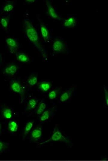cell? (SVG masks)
<instances>
[{"label": "cell", "mask_w": 108, "mask_h": 161, "mask_svg": "<svg viewBox=\"0 0 108 161\" xmlns=\"http://www.w3.org/2000/svg\"><path fill=\"white\" fill-rule=\"evenodd\" d=\"M75 88V87L71 88L70 89L66 91L63 92L62 94H61V97H60V100H61V102H65L67 101L71 97V96H72V93H74V91Z\"/></svg>", "instance_id": "cell-11"}, {"label": "cell", "mask_w": 108, "mask_h": 161, "mask_svg": "<svg viewBox=\"0 0 108 161\" xmlns=\"http://www.w3.org/2000/svg\"><path fill=\"white\" fill-rule=\"evenodd\" d=\"M55 108H56V107H52V108H50L45 111H44L42 113V114L41 115V116L39 118L40 121L43 122V121H45L47 119H48L54 114V111L55 110Z\"/></svg>", "instance_id": "cell-9"}, {"label": "cell", "mask_w": 108, "mask_h": 161, "mask_svg": "<svg viewBox=\"0 0 108 161\" xmlns=\"http://www.w3.org/2000/svg\"><path fill=\"white\" fill-rule=\"evenodd\" d=\"M104 90H105V101L107 105H108V91L107 88L104 87Z\"/></svg>", "instance_id": "cell-25"}, {"label": "cell", "mask_w": 108, "mask_h": 161, "mask_svg": "<svg viewBox=\"0 0 108 161\" xmlns=\"http://www.w3.org/2000/svg\"><path fill=\"white\" fill-rule=\"evenodd\" d=\"M25 2H27L28 4H32V3H34V2H35V0H25Z\"/></svg>", "instance_id": "cell-26"}, {"label": "cell", "mask_w": 108, "mask_h": 161, "mask_svg": "<svg viewBox=\"0 0 108 161\" xmlns=\"http://www.w3.org/2000/svg\"><path fill=\"white\" fill-rule=\"evenodd\" d=\"M27 82L31 86H33L35 85L38 83L37 76L34 75V74H32L28 77V79L27 80Z\"/></svg>", "instance_id": "cell-22"}, {"label": "cell", "mask_w": 108, "mask_h": 161, "mask_svg": "<svg viewBox=\"0 0 108 161\" xmlns=\"http://www.w3.org/2000/svg\"><path fill=\"white\" fill-rule=\"evenodd\" d=\"M40 27H41V32L42 38L45 42H48L50 38L49 32L46 28V26L44 25V24L41 21H40Z\"/></svg>", "instance_id": "cell-10"}, {"label": "cell", "mask_w": 108, "mask_h": 161, "mask_svg": "<svg viewBox=\"0 0 108 161\" xmlns=\"http://www.w3.org/2000/svg\"><path fill=\"white\" fill-rule=\"evenodd\" d=\"M8 131L14 133L18 131V125L14 121H10L8 122Z\"/></svg>", "instance_id": "cell-16"}, {"label": "cell", "mask_w": 108, "mask_h": 161, "mask_svg": "<svg viewBox=\"0 0 108 161\" xmlns=\"http://www.w3.org/2000/svg\"><path fill=\"white\" fill-rule=\"evenodd\" d=\"M8 144L0 141V154L2 153L5 150L8 148Z\"/></svg>", "instance_id": "cell-24"}, {"label": "cell", "mask_w": 108, "mask_h": 161, "mask_svg": "<svg viewBox=\"0 0 108 161\" xmlns=\"http://www.w3.org/2000/svg\"><path fill=\"white\" fill-rule=\"evenodd\" d=\"M2 115L5 119H10L13 117V111L10 108L4 107L2 109Z\"/></svg>", "instance_id": "cell-15"}, {"label": "cell", "mask_w": 108, "mask_h": 161, "mask_svg": "<svg viewBox=\"0 0 108 161\" xmlns=\"http://www.w3.org/2000/svg\"><path fill=\"white\" fill-rule=\"evenodd\" d=\"M10 88L13 91L20 94L22 102L25 98V89L21 85L20 82L16 80H11L10 82Z\"/></svg>", "instance_id": "cell-3"}, {"label": "cell", "mask_w": 108, "mask_h": 161, "mask_svg": "<svg viewBox=\"0 0 108 161\" xmlns=\"http://www.w3.org/2000/svg\"><path fill=\"white\" fill-rule=\"evenodd\" d=\"M1 133V123H0V134Z\"/></svg>", "instance_id": "cell-28"}, {"label": "cell", "mask_w": 108, "mask_h": 161, "mask_svg": "<svg viewBox=\"0 0 108 161\" xmlns=\"http://www.w3.org/2000/svg\"><path fill=\"white\" fill-rule=\"evenodd\" d=\"M45 2H46V6H47V8H48L47 14L50 17H51L55 19H58V20H60V21L64 20L62 18L57 14V13H56L54 8L53 7L50 1L46 0Z\"/></svg>", "instance_id": "cell-5"}, {"label": "cell", "mask_w": 108, "mask_h": 161, "mask_svg": "<svg viewBox=\"0 0 108 161\" xmlns=\"http://www.w3.org/2000/svg\"><path fill=\"white\" fill-rule=\"evenodd\" d=\"M16 59L22 63H26L30 62V58L28 56L24 53L22 52H16Z\"/></svg>", "instance_id": "cell-13"}, {"label": "cell", "mask_w": 108, "mask_h": 161, "mask_svg": "<svg viewBox=\"0 0 108 161\" xmlns=\"http://www.w3.org/2000/svg\"><path fill=\"white\" fill-rule=\"evenodd\" d=\"M77 21L74 17H71L68 19L65 20L63 22V26L67 28H73L76 26Z\"/></svg>", "instance_id": "cell-14"}, {"label": "cell", "mask_w": 108, "mask_h": 161, "mask_svg": "<svg viewBox=\"0 0 108 161\" xmlns=\"http://www.w3.org/2000/svg\"><path fill=\"white\" fill-rule=\"evenodd\" d=\"M38 104V100L35 99H31L27 103V105L26 107V111H30L34 109Z\"/></svg>", "instance_id": "cell-17"}, {"label": "cell", "mask_w": 108, "mask_h": 161, "mask_svg": "<svg viewBox=\"0 0 108 161\" xmlns=\"http://www.w3.org/2000/svg\"><path fill=\"white\" fill-rule=\"evenodd\" d=\"M38 88L42 92H46L48 91L52 86V83L49 82L47 81H43L38 83Z\"/></svg>", "instance_id": "cell-12"}, {"label": "cell", "mask_w": 108, "mask_h": 161, "mask_svg": "<svg viewBox=\"0 0 108 161\" xmlns=\"http://www.w3.org/2000/svg\"><path fill=\"white\" fill-rule=\"evenodd\" d=\"M61 88H62L61 87H59V88H55L54 90H53L51 91H50L49 93V94H48L49 99H51V100L55 99L58 96V94H59V93H60Z\"/></svg>", "instance_id": "cell-18"}, {"label": "cell", "mask_w": 108, "mask_h": 161, "mask_svg": "<svg viewBox=\"0 0 108 161\" xmlns=\"http://www.w3.org/2000/svg\"><path fill=\"white\" fill-rule=\"evenodd\" d=\"M18 69V66L14 64L11 63L7 66L4 69V73L8 76H14Z\"/></svg>", "instance_id": "cell-8"}, {"label": "cell", "mask_w": 108, "mask_h": 161, "mask_svg": "<svg viewBox=\"0 0 108 161\" xmlns=\"http://www.w3.org/2000/svg\"><path fill=\"white\" fill-rule=\"evenodd\" d=\"M42 136V127L39 125L34 129L31 133V139L33 141H37Z\"/></svg>", "instance_id": "cell-7"}, {"label": "cell", "mask_w": 108, "mask_h": 161, "mask_svg": "<svg viewBox=\"0 0 108 161\" xmlns=\"http://www.w3.org/2000/svg\"><path fill=\"white\" fill-rule=\"evenodd\" d=\"M10 22V16H5V17H3L0 20V22L1 25L2 26V27L5 29H7L8 28V25Z\"/></svg>", "instance_id": "cell-23"}, {"label": "cell", "mask_w": 108, "mask_h": 161, "mask_svg": "<svg viewBox=\"0 0 108 161\" xmlns=\"http://www.w3.org/2000/svg\"><path fill=\"white\" fill-rule=\"evenodd\" d=\"M52 141H60V142H65L66 144H68L69 145L71 146V142L69 139L68 138L65 137L61 133V132L60 131L59 128H58L57 126H55L54 130L53 131V134L51 136V137L46 141L42 143H40V144H44L49 142H52Z\"/></svg>", "instance_id": "cell-2"}, {"label": "cell", "mask_w": 108, "mask_h": 161, "mask_svg": "<svg viewBox=\"0 0 108 161\" xmlns=\"http://www.w3.org/2000/svg\"><path fill=\"white\" fill-rule=\"evenodd\" d=\"M24 29L27 36L30 39V41L38 49L39 52L42 55L43 58L46 59L47 56L46 52L45 51L42 46L40 43L39 36L36 29L30 21L25 20L24 21Z\"/></svg>", "instance_id": "cell-1"}, {"label": "cell", "mask_w": 108, "mask_h": 161, "mask_svg": "<svg viewBox=\"0 0 108 161\" xmlns=\"http://www.w3.org/2000/svg\"><path fill=\"white\" fill-rule=\"evenodd\" d=\"M1 60H2V57H1V55L0 54V63L1 62Z\"/></svg>", "instance_id": "cell-27"}, {"label": "cell", "mask_w": 108, "mask_h": 161, "mask_svg": "<svg viewBox=\"0 0 108 161\" xmlns=\"http://www.w3.org/2000/svg\"><path fill=\"white\" fill-rule=\"evenodd\" d=\"M52 48L54 54L58 53H63L66 50L65 45L60 39H55L54 40Z\"/></svg>", "instance_id": "cell-4"}, {"label": "cell", "mask_w": 108, "mask_h": 161, "mask_svg": "<svg viewBox=\"0 0 108 161\" xmlns=\"http://www.w3.org/2000/svg\"><path fill=\"white\" fill-rule=\"evenodd\" d=\"M34 121H29L26 124V125L25 127V129H24V134H23V139H25V138L27 136V135L28 134V133L31 131V128H32L33 125H34Z\"/></svg>", "instance_id": "cell-19"}, {"label": "cell", "mask_w": 108, "mask_h": 161, "mask_svg": "<svg viewBox=\"0 0 108 161\" xmlns=\"http://www.w3.org/2000/svg\"><path fill=\"white\" fill-rule=\"evenodd\" d=\"M46 105L45 103L43 102H41L39 103L38 106L37 107V109L36 110V113L38 115L42 114L46 109Z\"/></svg>", "instance_id": "cell-21"}, {"label": "cell", "mask_w": 108, "mask_h": 161, "mask_svg": "<svg viewBox=\"0 0 108 161\" xmlns=\"http://www.w3.org/2000/svg\"><path fill=\"white\" fill-rule=\"evenodd\" d=\"M6 43L7 44L8 47L10 52L11 53H16L18 49V44L16 39L13 38H7L6 39Z\"/></svg>", "instance_id": "cell-6"}, {"label": "cell", "mask_w": 108, "mask_h": 161, "mask_svg": "<svg viewBox=\"0 0 108 161\" xmlns=\"http://www.w3.org/2000/svg\"><path fill=\"white\" fill-rule=\"evenodd\" d=\"M14 7V3L13 1H7L4 5L2 8L4 12H10L11 11Z\"/></svg>", "instance_id": "cell-20"}]
</instances>
